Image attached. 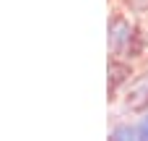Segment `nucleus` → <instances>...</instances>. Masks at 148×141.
<instances>
[{"label":"nucleus","instance_id":"nucleus-2","mask_svg":"<svg viewBox=\"0 0 148 141\" xmlns=\"http://www.w3.org/2000/svg\"><path fill=\"white\" fill-rule=\"evenodd\" d=\"M127 107L130 110H135V113H140V110H146L148 107V76H140L133 86H130V92H127Z\"/></svg>","mask_w":148,"mask_h":141},{"label":"nucleus","instance_id":"nucleus-3","mask_svg":"<svg viewBox=\"0 0 148 141\" xmlns=\"http://www.w3.org/2000/svg\"><path fill=\"white\" fill-rule=\"evenodd\" d=\"M109 73H112V81H109V92H114L127 76H130V68L125 65V63H112L109 65Z\"/></svg>","mask_w":148,"mask_h":141},{"label":"nucleus","instance_id":"nucleus-4","mask_svg":"<svg viewBox=\"0 0 148 141\" xmlns=\"http://www.w3.org/2000/svg\"><path fill=\"white\" fill-rule=\"evenodd\" d=\"M135 131H138V139H148V118H143V120L135 126Z\"/></svg>","mask_w":148,"mask_h":141},{"label":"nucleus","instance_id":"nucleus-1","mask_svg":"<svg viewBox=\"0 0 148 141\" xmlns=\"http://www.w3.org/2000/svg\"><path fill=\"white\" fill-rule=\"evenodd\" d=\"M109 44L114 52L120 55H127V58H135L143 47V37L135 26H130V21L125 18H112L109 24Z\"/></svg>","mask_w":148,"mask_h":141},{"label":"nucleus","instance_id":"nucleus-5","mask_svg":"<svg viewBox=\"0 0 148 141\" xmlns=\"http://www.w3.org/2000/svg\"><path fill=\"white\" fill-rule=\"evenodd\" d=\"M127 3H130V5H133V3H135V0H127ZM143 10H148V0H143Z\"/></svg>","mask_w":148,"mask_h":141}]
</instances>
